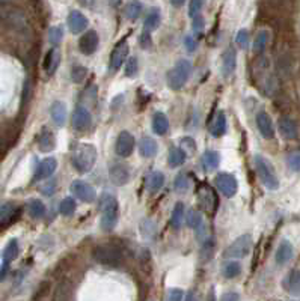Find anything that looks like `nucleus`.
<instances>
[{
    "label": "nucleus",
    "instance_id": "obj_8",
    "mask_svg": "<svg viewBox=\"0 0 300 301\" xmlns=\"http://www.w3.org/2000/svg\"><path fill=\"white\" fill-rule=\"evenodd\" d=\"M214 182H216V187L219 188V191L227 197L236 196V193L239 190L237 178L231 173H219L214 178Z\"/></svg>",
    "mask_w": 300,
    "mask_h": 301
},
{
    "label": "nucleus",
    "instance_id": "obj_38",
    "mask_svg": "<svg viewBox=\"0 0 300 301\" xmlns=\"http://www.w3.org/2000/svg\"><path fill=\"white\" fill-rule=\"evenodd\" d=\"M240 273H242V265L236 261H230L223 265V276L227 279H234L240 276Z\"/></svg>",
    "mask_w": 300,
    "mask_h": 301
},
{
    "label": "nucleus",
    "instance_id": "obj_25",
    "mask_svg": "<svg viewBox=\"0 0 300 301\" xmlns=\"http://www.w3.org/2000/svg\"><path fill=\"white\" fill-rule=\"evenodd\" d=\"M210 133L214 137H222L225 133H227V116H225L223 112H217L214 119L211 121L210 125Z\"/></svg>",
    "mask_w": 300,
    "mask_h": 301
},
{
    "label": "nucleus",
    "instance_id": "obj_20",
    "mask_svg": "<svg viewBox=\"0 0 300 301\" xmlns=\"http://www.w3.org/2000/svg\"><path fill=\"white\" fill-rule=\"evenodd\" d=\"M157 150H159V146H157V142L149 137V136H145L140 139L139 142V152L143 158H153L157 155Z\"/></svg>",
    "mask_w": 300,
    "mask_h": 301
},
{
    "label": "nucleus",
    "instance_id": "obj_31",
    "mask_svg": "<svg viewBox=\"0 0 300 301\" xmlns=\"http://www.w3.org/2000/svg\"><path fill=\"white\" fill-rule=\"evenodd\" d=\"M169 130V119L165 113L157 112L153 116V131L159 136H165Z\"/></svg>",
    "mask_w": 300,
    "mask_h": 301
},
{
    "label": "nucleus",
    "instance_id": "obj_24",
    "mask_svg": "<svg viewBox=\"0 0 300 301\" xmlns=\"http://www.w3.org/2000/svg\"><path fill=\"white\" fill-rule=\"evenodd\" d=\"M50 115L57 127H63L66 122V106L62 101H54L50 107Z\"/></svg>",
    "mask_w": 300,
    "mask_h": 301
},
{
    "label": "nucleus",
    "instance_id": "obj_54",
    "mask_svg": "<svg viewBox=\"0 0 300 301\" xmlns=\"http://www.w3.org/2000/svg\"><path fill=\"white\" fill-rule=\"evenodd\" d=\"M222 300H223V301H228V300H240V295H239V294H234V292H228V294H223V295H222Z\"/></svg>",
    "mask_w": 300,
    "mask_h": 301
},
{
    "label": "nucleus",
    "instance_id": "obj_28",
    "mask_svg": "<svg viewBox=\"0 0 300 301\" xmlns=\"http://www.w3.org/2000/svg\"><path fill=\"white\" fill-rule=\"evenodd\" d=\"M201 163H202L204 170H207V172L216 170L219 167V164H220V155H219V152H216V150L208 149L202 154Z\"/></svg>",
    "mask_w": 300,
    "mask_h": 301
},
{
    "label": "nucleus",
    "instance_id": "obj_40",
    "mask_svg": "<svg viewBox=\"0 0 300 301\" xmlns=\"http://www.w3.org/2000/svg\"><path fill=\"white\" fill-rule=\"evenodd\" d=\"M88 75V69L82 65H76L71 71V80L74 83H83V80L86 79Z\"/></svg>",
    "mask_w": 300,
    "mask_h": 301
},
{
    "label": "nucleus",
    "instance_id": "obj_45",
    "mask_svg": "<svg viewBox=\"0 0 300 301\" xmlns=\"http://www.w3.org/2000/svg\"><path fill=\"white\" fill-rule=\"evenodd\" d=\"M236 42H237V45H239L240 48L246 50V48H248V45H249V32H248L246 29L239 30L237 38H236Z\"/></svg>",
    "mask_w": 300,
    "mask_h": 301
},
{
    "label": "nucleus",
    "instance_id": "obj_17",
    "mask_svg": "<svg viewBox=\"0 0 300 301\" xmlns=\"http://www.w3.org/2000/svg\"><path fill=\"white\" fill-rule=\"evenodd\" d=\"M257 125L264 139H273L275 137V127L272 122V118L267 112H260L257 115Z\"/></svg>",
    "mask_w": 300,
    "mask_h": 301
},
{
    "label": "nucleus",
    "instance_id": "obj_44",
    "mask_svg": "<svg viewBox=\"0 0 300 301\" xmlns=\"http://www.w3.org/2000/svg\"><path fill=\"white\" fill-rule=\"evenodd\" d=\"M288 167L293 170V172H300V150H294L288 155Z\"/></svg>",
    "mask_w": 300,
    "mask_h": 301
},
{
    "label": "nucleus",
    "instance_id": "obj_16",
    "mask_svg": "<svg viewBox=\"0 0 300 301\" xmlns=\"http://www.w3.org/2000/svg\"><path fill=\"white\" fill-rule=\"evenodd\" d=\"M98 33L95 30H88L79 41V48L83 54L89 56L92 53H95V50L98 48Z\"/></svg>",
    "mask_w": 300,
    "mask_h": 301
},
{
    "label": "nucleus",
    "instance_id": "obj_36",
    "mask_svg": "<svg viewBox=\"0 0 300 301\" xmlns=\"http://www.w3.org/2000/svg\"><path fill=\"white\" fill-rule=\"evenodd\" d=\"M184 203L178 202L175 206H174V211H172V217H171V226L174 229H180L181 224H183V218H184Z\"/></svg>",
    "mask_w": 300,
    "mask_h": 301
},
{
    "label": "nucleus",
    "instance_id": "obj_27",
    "mask_svg": "<svg viewBox=\"0 0 300 301\" xmlns=\"http://www.w3.org/2000/svg\"><path fill=\"white\" fill-rule=\"evenodd\" d=\"M284 288L293 295L300 294V270H293L288 273L284 280Z\"/></svg>",
    "mask_w": 300,
    "mask_h": 301
},
{
    "label": "nucleus",
    "instance_id": "obj_49",
    "mask_svg": "<svg viewBox=\"0 0 300 301\" xmlns=\"http://www.w3.org/2000/svg\"><path fill=\"white\" fill-rule=\"evenodd\" d=\"M168 300L171 301H181L184 298V291L183 289H178V288H172L168 291Z\"/></svg>",
    "mask_w": 300,
    "mask_h": 301
},
{
    "label": "nucleus",
    "instance_id": "obj_21",
    "mask_svg": "<svg viewBox=\"0 0 300 301\" xmlns=\"http://www.w3.org/2000/svg\"><path fill=\"white\" fill-rule=\"evenodd\" d=\"M279 125V133L282 134V137L288 139V140H294L297 139V134H299V130H297V125L296 122L288 118V116H282L278 122Z\"/></svg>",
    "mask_w": 300,
    "mask_h": 301
},
{
    "label": "nucleus",
    "instance_id": "obj_9",
    "mask_svg": "<svg viewBox=\"0 0 300 301\" xmlns=\"http://www.w3.org/2000/svg\"><path fill=\"white\" fill-rule=\"evenodd\" d=\"M115 150L116 154L122 158L125 157H130L134 150V137L133 134H130L128 131H121L118 139H116V143H115Z\"/></svg>",
    "mask_w": 300,
    "mask_h": 301
},
{
    "label": "nucleus",
    "instance_id": "obj_32",
    "mask_svg": "<svg viewBox=\"0 0 300 301\" xmlns=\"http://www.w3.org/2000/svg\"><path fill=\"white\" fill-rule=\"evenodd\" d=\"M142 11H143V6H142V3L139 2V0H130V2L124 8V15L128 20L134 21V20H137L140 17Z\"/></svg>",
    "mask_w": 300,
    "mask_h": 301
},
{
    "label": "nucleus",
    "instance_id": "obj_12",
    "mask_svg": "<svg viewBox=\"0 0 300 301\" xmlns=\"http://www.w3.org/2000/svg\"><path fill=\"white\" fill-rule=\"evenodd\" d=\"M128 42L124 39V41H119L116 45H115V48H113V51H112V54H110V68L113 69V71H118L121 66H122V63L127 60V56H128Z\"/></svg>",
    "mask_w": 300,
    "mask_h": 301
},
{
    "label": "nucleus",
    "instance_id": "obj_35",
    "mask_svg": "<svg viewBox=\"0 0 300 301\" xmlns=\"http://www.w3.org/2000/svg\"><path fill=\"white\" fill-rule=\"evenodd\" d=\"M27 211L32 218H42L45 215V205L39 199H32L27 203Z\"/></svg>",
    "mask_w": 300,
    "mask_h": 301
},
{
    "label": "nucleus",
    "instance_id": "obj_48",
    "mask_svg": "<svg viewBox=\"0 0 300 301\" xmlns=\"http://www.w3.org/2000/svg\"><path fill=\"white\" fill-rule=\"evenodd\" d=\"M136 72H137V59L130 57L125 62V75H127V77H134Z\"/></svg>",
    "mask_w": 300,
    "mask_h": 301
},
{
    "label": "nucleus",
    "instance_id": "obj_58",
    "mask_svg": "<svg viewBox=\"0 0 300 301\" xmlns=\"http://www.w3.org/2000/svg\"><path fill=\"white\" fill-rule=\"evenodd\" d=\"M3 2H8V0H3Z\"/></svg>",
    "mask_w": 300,
    "mask_h": 301
},
{
    "label": "nucleus",
    "instance_id": "obj_6",
    "mask_svg": "<svg viewBox=\"0 0 300 301\" xmlns=\"http://www.w3.org/2000/svg\"><path fill=\"white\" fill-rule=\"evenodd\" d=\"M252 237L249 234H245L242 237H239L227 250H225L223 256L230 258V259H242L246 258L251 250H252Z\"/></svg>",
    "mask_w": 300,
    "mask_h": 301
},
{
    "label": "nucleus",
    "instance_id": "obj_53",
    "mask_svg": "<svg viewBox=\"0 0 300 301\" xmlns=\"http://www.w3.org/2000/svg\"><path fill=\"white\" fill-rule=\"evenodd\" d=\"M202 26H204V18H202L201 15L195 17V18H193V29H195V30H201Z\"/></svg>",
    "mask_w": 300,
    "mask_h": 301
},
{
    "label": "nucleus",
    "instance_id": "obj_3",
    "mask_svg": "<svg viewBox=\"0 0 300 301\" xmlns=\"http://www.w3.org/2000/svg\"><path fill=\"white\" fill-rule=\"evenodd\" d=\"M190 74H192V62L187 59L178 60L174 65V68L168 72V86L172 91L183 89V86H186V83L190 79Z\"/></svg>",
    "mask_w": 300,
    "mask_h": 301
},
{
    "label": "nucleus",
    "instance_id": "obj_55",
    "mask_svg": "<svg viewBox=\"0 0 300 301\" xmlns=\"http://www.w3.org/2000/svg\"><path fill=\"white\" fill-rule=\"evenodd\" d=\"M181 143H183V145H187V148H189V149H192V150H193V149H196V143H195L192 139H189V137L183 139V140H181Z\"/></svg>",
    "mask_w": 300,
    "mask_h": 301
},
{
    "label": "nucleus",
    "instance_id": "obj_39",
    "mask_svg": "<svg viewBox=\"0 0 300 301\" xmlns=\"http://www.w3.org/2000/svg\"><path fill=\"white\" fill-rule=\"evenodd\" d=\"M59 212L65 217H69L76 212V202L72 197H65L59 205Z\"/></svg>",
    "mask_w": 300,
    "mask_h": 301
},
{
    "label": "nucleus",
    "instance_id": "obj_43",
    "mask_svg": "<svg viewBox=\"0 0 300 301\" xmlns=\"http://www.w3.org/2000/svg\"><path fill=\"white\" fill-rule=\"evenodd\" d=\"M189 187H190V181H189L187 175H186V173H180V175L175 178V190H177L178 193H184V191L189 190Z\"/></svg>",
    "mask_w": 300,
    "mask_h": 301
},
{
    "label": "nucleus",
    "instance_id": "obj_14",
    "mask_svg": "<svg viewBox=\"0 0 300 301\" xmlns=\"http://www.w3.org/2000/svg\"><path fill=\"white\" fill-rule=\"evenodd\" d=\"M236 66H237V51H236V48L230 47L222 54V74H223V77L230 79L236 71Z\"/></svg>",
    "mask_w": 300,
    "mask_h": 301
},
{
    "label": "nucleus",
    "instance_id": "obj_2",
    "mask_svg": "<svg viewBox=\"0 0 300 301\" xmlns=\"http://www.w3.org/2000/svg\"><path fill=\"white\" fill-rule=\"evenodd\" d=\"M97 161V149L91 143H80L72 149L71 152V164L77 172L88 173L92 170Z\"/></svg>",
    "mask_w": 300,
    "mask_h": 301
},
{
    "label": "nucleus",
    "instance_id": "obj_46",
    "mask_svg": "<svg viewBox=\"0 0 300 301\" xmlns=\"http://www.w3.org/2000/svg\"><path fill=\"white\" fill-rule=\"evenodd\" d=\"M213 252H214V240H207L204 247H202V261H210L211 256H213Z\"/></svg>",
    "mask_w": 300,
    "mask_h": 301
},
{
    "label": "nucleus",
    "instance_id": "obj_29",
    "mask_svg": "<svg viewBox=\"0 0 300 301\" xmlns=\"http://www.w3.org/2000/svg\"><path fill=\"white\" fill-rule=\"evenodd\" d=\"M160 20H162L160 9H159V8H151V9L148 11L146 18H145V21H143L145 30H146V32H153V30L159 29Z\"/></svg>",
    "mask_w": 300,
    "mask_h": 301
},
{
    "label": "nucleus",
    "instance_id": "obj_57",
    "mask_svg": "<svg viewBox=\"0 0 300 301\" xmlns=\"http://www.w3.org/2000/svg\"><path fill=\"white\" fill-rule=\"evenodd\" d=\"M109 3L112 5V6H119V3H121V0H109Z\"/></svg>",
    "mask_w": 300,
    "mask_h": 301
},
{
    "label": "nucleus",
    "instance_id": "obj_47",
    "mask_svg": "<svg viewBox=\"0 0 300 301\" xmlns=\"http://www.w3.org/2000/svg\"><path fill=\"white\" fill-rule=\"evenodd\" d=\"M202 6H204V0H192L190 5H189V15L192 18L198 17L201 14Z\"/></svg>",
    "mask_w": 300,
    "mask_h": 301
},
{
    "label": "nucleus",
    "instance_id": "obj_26",
    "mask_svg": "<svg viewBox=\"0 0 300 301\" xmlns=\"http://www.w3.org/2000/svg\"><path fill=\"white\" fill-rule=\"evenodd\" d=\"M165 185V175L160 170H154L146 176V188L149 193H157Z\"/></svg>",
    "mask_w": 300,
    "mask_h": 301
},
{
    "label": "nucleus",
    "instance_id": "obj_15",
    "mask_svg": "<svg viewBox=\"0 0 300 301\" xmlns=\"http://www.w3.org/2000/svg\"><path fill=\"white\" fill-rule=\"evenodd\" d=\"M198 202H199V206L207 212H213L216 209V203H217L216 194L208 185H202L198 190Z\"/></svg>",
    "mask_w": 300,
    "mask_h": 301
},
{
    "label": "nucleus",
    "instance_id": "obj_5",
    "mask_svg": "<svg viewBox=\"0 0 300 301\" xmlns=\"http://www.w3.org/2000/svg\"><path fill=\"white\" fill-rule=\"evenodd\" d=\"M94 258L98 264L107 267H118L122 262V252L115 244H101L94 250Z\"/></svg>",
    "mask_w": 300,
    "mask_h": 301
},
{
    "label": "nucleus",
    "instance_id": "obj_7",
    "mask_svg": "<svg viewBox=\"0 0 300 301\" xmlns=\"http://www.w3.org/2000/svg\"><path fill=\"white\" fill-rule=\"evenodd\" d=\"M69 190H71V193H72L74 196H76L77 199H80L82 202H85V203H92V202L97 199V191H95V188H94L91 184H88V182H85V181H82V179L72 181Z\"/></svg>",
    "mask_w": 300,
    "mask_h": 301
},
{
    "label": "nucleus",
    "instance_id": "obj_4",
    "mask_svg": "<svg viewBox=\"0 0 300 301\" xmlns=\"http://www.w3.org/2000/svg\"><path fill=\"white\" fill-rule=\"evenodd\" d=\"M254 161H255L257 173H258L263 185L272 191L278 190L279 188V178L276 176V172H275L272 163L267 158H264L263 155H255Z\"/></svg>",
    "mask_w": 300,
    "mask_h": 301
},
{
    "label": "nucleus",
    "instance_id": "obj_34",
    "mask_svg": "<svg viewBox=\"0 0 300 301\" xmlns=\"http://www.w3.org/2000/svg\"><path fill=\"white\" fill-rule=\"evenodd\" d=\"M18 253H20V249H18V243H17V240H11V241L6 244V247L3 249V252H2L3 262H9V264H11L12 261L17 259Z\"/></svg>",
    "mask_w": 300,
    "mask_h": 301
},
{
    "label": "nucleus",
    "instance_id": "obj_50",
    "mask_svg": "<svg viewBox=\"0 0 300 301\" xmlns=\"http://www.w3.org/2000/svg\"><path fill=\"white\" fill-rule=\"evenodd\" d=\"M140 45H142L143 48H151L153 42H151V38H149V32L145 30V32L140 35Z\"/></svg>",
    "mask_w": 300,
    "mask_h": 301
},
{
    "label": "nucleus",
    "instance_id": "obj_42",
    "mask_svg": "<svg viewBox=\"0 0 300 301\" xmlns=\"http://www.w3.org/2000/svg\"><path fill=\"white\" fill-rule=\"evenodd\" d=\"M63 38V29L60 26H53L48 30V41L51 45H59Z\"/></svg>",
    "mask_w": 300,
    "mask_h": 301
},
{
    "label": "nucleus",
    "instance_id": "obj_22",
    "mask_svg": "<svg viewBox=\"0 0 300 301\" xmlns=\"http://www.w3.org/2000/svg\"><path fill=\"white\" fill-rule=\"evenodd\" d=\"M38 146L41 152H50L56 146V139L54 134L48 128H42V131L38 136Z\"/></svg>",
    "mask_w": 300,
    "mask_h": 301
},
{
    "label": "nucleus",
    "instance_id": "obj_51",
    "mask_svg": "<svg viewBox=\"0 0 300 301\" xmlns=\"http://www.w3.org/2000/svg\"><path fill=\"white\" fill-rule=\"evenodd\" d=\"M184 44H186V48H187L189 51H195V50H196V47H198V44H196L195 38H192V36H186Z\"/></svg>",
    "mask_w": 300,
    "mask_h": 301
},
{
    "label": "nucleus",
    "instance_id": "obj_37",
    "mask_svg": "<svg viewBox=\"0 0 300 301\" xmlns=\"http://www.w3.org/2000/svg\"><path fill=\"white\" fill-rule=\"evenodd\" d=\"M269 36L270 33L267 30H260L255 36V41H254V51L257 54L263 53L267 47V42H269Z\"/></svg>",
    "mask_w": 300,
    "mask_h": 301
},
{
    "label": "nucleus",
    "instance_id": "obj_11",
    "mask_svg": "<svg viewBox=\"0 0 300 301\" xmlns=\"http://www.w3.org/2000/svg\"><path fill=\"white\" fill-rule=\"evenodd\" d=\"M20 215V206L14 202H6L0 206V229L12 224Z\"/></svg>",
    "mask_w": 300,
    "mask_h": 301
},
{
    "label": "nucleus",
    "instance_id": "obj_41",
    "mask_svg": "<svg viewBox=\"0 0 300 301\" xmlns=\"http://www.w3.org/2000/svg\"><path fill=\"white\" fill-rule=\"evenodd\" d=\"M187 224L189 228L192 229H198L199 226L202 224V214L196 209H190L189 214H187Z\"/></svg>",
    "mask_w": 300,
    "mask_h": 301
},
{
    "label": "nucleus",
    "instance_id": "obj_56",
    "mask_svg": "<svg viewBox=\"0 0 300 301\" xmlns=\"http://www.w3.org/2000/svg\"><path fill=\"white\" fill-rule=\"evenodd\" d=\"M184 2H186V0H171L172 6H175V8H181L184 5Z\"/></svg>",
    "mask_w": 300,
    "mask_h": 301
},
{
    "label": "nucleus",
    "instance_id": "obj_19",
    "mask_svg": "<svg viewBox=\"0 0 300 301\" xmlns=\"http://www.w3.org/2000/svg\"><path fill=\"white\" fill-rule=\"evenodd\" d=\"M57 167V161L56 158L50 157V158H45L39 163V166L36 167V172H35V181H41V179H47L50 178L54 170Z\"/></svg>",
    "mask_w": 300,
    "mask_h": 301
},
{
    "label": "nucleus",
    "instance_id": "obj_18",
    "mask_svg": "<svg viewBox=\"0 0 300 301\" xmlns=\"http://www.w3.org/2000/svg\"><path fill=\"white\" fill-rule=\"evenodd\" d=\"M68 27L72 33H80L86 29L88 26V18L80 12V11H71L68 15Z\"/></svg>",
    "mask_w": 300,
    "mask_h": 301
},
{
    "label": "nucleus",
    "instance_id": "obj_52",
    "mask_svg": "<svg viewBox=\"0 0 300 301\" xmlns=\"http://www.w3.org/2000/svg\"><path fill=\"white\" fill-rule=\"evenodd\" d=\"M8 271H9V262H3L2 267H0V282H3L6 279Z\"/></svg>",
    "mask_w": 300,
    "mask_h": 301
},
{
    "label": "nucleus",
    "instance_id": "obj_30",
    "mask_svg": "<svg viewBox=\"0 0 300 301\" xmlns=\"http://www.w3.org/2000/svg\"><path fill=\"white\" fill-rule=\"evenodd\" d=\"M59 63H60V51L57 48H51L48 51V54L45 56V62H44V68L47 71L48 75L54 74L56 69L59 68Z\"/></svg>",
    "mask_w": 300,
    "mask_h": 301
},
{
    "label": "nucleus",
    "instance_id": "obj_1",
    "mask_svg": "<svg viewBox=\"0 0 300 301\" xmlns=\"http://www.w3.org/2000/svg\"><path fill=\"white\" fill-rule=\"evenodd\" d=\"M100 214H101V220H100V228L104 232H110L115 229V226L118 223L119 218V203L116 200V197L110 193H103L100 197Z\"/></svg>",
    "mask_w": 300,
    "mask_h": 301
},
{
    "label": "nucleus",
    "instance_id": "obj_33",
    "mask_svg": "<svg viewBox=\"0 0 300 301\" xmlns=\"http://www.w3.org/2000/svg\"><path fill=\"white\" fill-rule=\"evenodd\" d=\"M186 161V152L181 148H172L169 150V157H168V163L171 167H180L183 166Z\"/></svg>",
    "mask_w": 300,
    "mask_h": 301
},
{
    "label": "nucleus",
    "instance_id": "obj_13",
    "mask_svg": "<svg viewBox=\"0 0 300 301\" xmlns=\"http://www.w3.org/2000/svg\"><path fill=\"white\" fill-rule=\"evenodd\" d=\"M109 178L115 185H125L130 181L128 166L124 163H115L109 169Z\"/></svg>",
    "mask_w": 300,
    "mask_h": 301
},
{
    "label": "nucleus",
    "instance_id": "obj_10",
    "mask_svg": "<svg viewBox=\"0 0 300 301\" xmlns=\"http://www.w3.org/2000/svg\"><path fill=\"white\" fill-rule=\"evenodd\" d=\"M91 125H92L91 112L83 106H77L72 115V127L77 131H88L91 128Z\"/></svg>",
    "mask_w": 300,
    "mask_h": 301
},
{
    "label": "nucleus",
    "instance_id": "obj_23",
    "mask_svg": "<svg viewBox=\"0 0 300 301\" xmlns=\"http://www.w3.org/2000/svg\"><path fill=\"white\" fill-rule=\"evenodd\" d=\"M293 255H294V249H293V244L290 241H282L276 250V264L279 265H285L288 264L291 259H293Z\"/></svg>",
    "mask_w": 300,
    "mask_h": 301
}]
</instances>
